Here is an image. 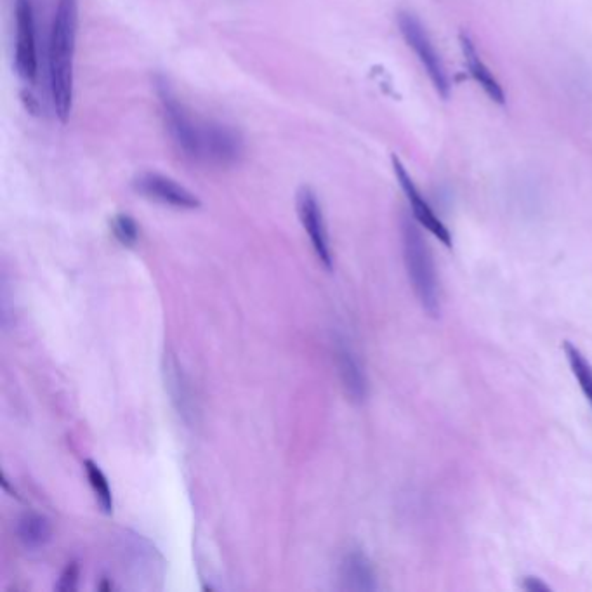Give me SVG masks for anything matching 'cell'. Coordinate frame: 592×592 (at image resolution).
<instances>
[{"mask_svg":"<svg viewBox=\"0 0 592 592\" xmlns=\"http://www.w3.org/2000/svg\"><path fill=\"white\" fill-rule=\"evenodd\" d=\"M165 129L183 157L197 164L230 167L244 155V138L233 125L198 119L164 77L155 80Z\"/></svg>","mask_w":592,"mask_h":592,"instance_id":"cell-1","label":"cell"},{"mask_svg":"<svg viewBox=\"0 0 592 592\" xmlns=\"http://www.w3.org/2000/svg\"><path fill=\"white\" fill-rule=\"evenodd\" d=\"M79 32V0H58L49 35V91L61 124L70 119L75 89V53Z\"/></svg>","mask_w":592,"mask_h":592,"instance_id":"cell-2","label":"cell"},{"mask_svg":"<svg viewBox=\"0 0 592 592\" xmlns=\"http://www.w3.org/2000/svg\"><path fill=\"white\" fill-rule=\"evenodd\" d=\"M402 242L405 266H407L408 278L414 287L415 296L429 316L440 318V282H438L433 254L429 250L426 238L422 237L419 226L410 218H403Z\"/></svg>","mask_w":592,"mask_h":592,"instance_id":"cell-3","label":"cell"},{"mask_svg":"<svg viewBox=\"0 0 592 592\" xmlns=\"http://www.w3.org/2000/svg\"><path fill=\"white\" fill-rule=\"evenodd\" d=\"M396 20H398V28H400L403 39L407 42V46L414 51L417 60L435 87L436 93L440 94L441 98L448 99L450 96L448 73L441 61L440 54L436 51L433 40L429 37L428 30L422 25V21L410 11H400Z\"/></svg>","mask_w":592,"mask_h":592,"instance_id":"cell-4","label":"cell"},{"mask_svg":"<svg viewBox=\"0 0 592 592\" xmlns=\"http://www.w3.org/2000/svg\"><path fill=\"white\" fill-rule=\"evenodd\" d=\"M14 28V68L21 80L35 84L39 77V54L32 0H14Z\"/></svg>","mask_w":592,"mask_h":592,"instance_id":"cell-5","label":"cell"},{"mask_svg":"<svg viewBox=\"0 0 592 592\" xmlns=\"http://www.w3.org/2000/svg\"><path fill=\"white\" fill-rule=\"evenodd\" d=\"M132 186L139 195L172 209L195 211L202 205L200 198L193 191L178 183L176 179L164 176L160 172H141L134 179Z\"/></svg>","mask_w":592,"mask_h":592,"instance_id":"cell-6","label":"cell"},{"mask_svg":"<svg viewBox=\"0 0 592 592\" xmlns=\"http://www.w3.org/2000/svg\"><path fill=\"white\" fill-rule=\"evenodd\" d=\"M297 214L303 224L304 231L310 237L311 247L315 250V256L323 264L325 270H332V249H330L329 230L323 216L322 204L316 197L315 191L303 186L297 191Z\"/></svg>","mask_w":592,"mask_h":592,"instance_id":"cell-7","label":"cell"},{"mask_svg":"<svg viewBox=\"0 0 592 592\" xmlns=\"http://www.w3.org/2000/svg\"><path fill=\"white\" fill-rule=\"evenodd\" d=\"M391 162H393L396 179H398V183L402 186L408 204L412 207V214H414L415 221L421 224L422 228H426L433 237L438 238L441 244L450 249L452 244H454L450 230L438 218V214L433 211V207L428 204V200L422 197L421 191L415 186L414 179L410 178V174L405 169V165L402 164V160L396 157V155H393Z\"/></svg>","mask_w":592,"mask_h":592,"instance_id":"cell-8","label":"cell"},{"mask_svg":"<svg viewBox=\"0 0 592 592\" xmlns=\"http://www.w3.org/2000/svg\"><path fill=\"white\" fill-rule=\"evenodd\" d=\"M162 372H164L165 389L171 396L172 405L178 410L179 417L186 424H193L197 419V402L185 370L172 351L165 353Z\"/></svg>","mask_w":592,"mask_h":592,"instance_id":"cell-9","label":"cell"},{"mask_svg":"<svg viewBox=\"0 0 592 592\" xmlns=\"http://www.w3.org/2000/svg\"><path fill=\"white\" fill-rule=\"evenodd\" d=\"M336 365L344 393L351 402L363 403L369 395V381L360 358L346 337L336 339Z\"/></svg>","mask_w":592,"mask_h":592,"instance_id":"cell-10","label":"cell"},{"mask_svg":"<svg viewBox=\"0 0 592 592\" xmlns=\"http://www.w3.org/2000/svg\"><path fill=\"white\" fill-rule=\"evenodd\" d=\"M343 589L356 592L377 591V575L372 561L360 549H351L341 561Z\"/></svg>","mask_w":592,"mask_h":592,"instance_id":"cell-11","label":"cell"},{"mask_svg":"<svg viewBox=\"0 0 592 592\" xmlns=\"http://www.w3.org/2000/svg\"><path fill=\"white\" fill-rule=\"evenodd\" d=\"M459 40H461L462 54H464V60H466L471 77L476 80V84L483 89V93L487 94L488 98L492 99L494 103L504 105L506 103L504 89L500 86L499 80L495 79L494 73L490 72V68L485 65V61L481 60L471 39L466 33H461Z\"/></svg>","mask_w":592,"mask_h":592,"instance_id":"cell-12","label":"cell"},{"mask_svg":"<svg viewBox=\"0 0 592 592\" xmlns=\"http://www.w3.org/2000/svg\"><path fill=\"white\" fill-rule=\"evenodd\" d=\"M16 533L21 544L28 551H39L53 539V527L51 521L44 514L25 513L18 520Z\"/></svg>","mask_w":592,"mask_h":592,"instance_id":"cell-13","label":"cell"},{"mask_svg":"<svg viewBox=\"0 0 592 592\" xmlns=\"http://www.w3.org/2000/svg\"><path fill=\"white\" fill-rule=\"evenodd\" d=\"M563 349H565L568 365H570L575 379L579 382L580 389L586 396L587 402L591 403L592 407V365L587 362V358L582 355V351L577 346H573L570 341L563 343Z\"/></svg>","mask_w":592,"mask_h":592,"instance_id":"cell-14","label":"cell"},{"mask_svg":"<svg viewBox=\"0 0 592 592\" xmlns=\"http://www.w3.org/2000/svg\"><path fill=\"white\" fill-rule=\"evenodd\" d=\"M86 468L87 480L89 485L93 488L96 500H98L99 507L103 509V513L112 514L113 511V495L110 483L106 480L105 473L101 471L98 464L93 461L84 462Z\"/></svg>","mask_w":592,"mask_h":592,"instance_id":"cell-15","label":"cell"},{"mask_svg":"<svg viewBox=\"0 0 592 592\" xmlns=\"http://www.w3.org/2000/svg\"><path fill=\"white\" fill-rule=\"evenodd\" d=\"M113 237L124 247H134L139 240V226L129 214H117L112 219Z\"/></svg>","mask_w":592,"mask_h":592,"instance_id":"cell-16","label":"cell"},{"mask_svg":"<svg viewBox=\"0 0 592 592\" xmlns=\"http://www.w3.org/2000/svg\"><path fill=\"white\" fill-rule=\"evenodd\" d=\"M79 575V565L77 563H68L63 573H61L60 582H58L56 589L60 592L75 591L77 584H79Z\"/></svg>","mask_w":592,"mask_h":592,"instance_id":"cell-17","label":"cell"},{"mask_svg":"<svg viewBox=\"0 0 592 592\" xmlns=\"http://www.w3.org/2000/svg\"><path fill=\"white\" fill-rule=\"evenodd\" d=\"M521 587L528 592H547L551 591V587L547 586L546 582H542L539 577H525Z\"/></svg>","mask_w":592,"mask_h":592,"instance_id":"cell-18","label":"cell"}]
</instances>
